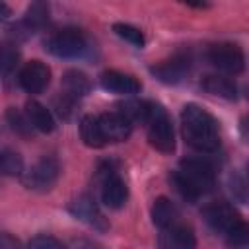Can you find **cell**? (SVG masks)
<instances>
[{"label": "cell", "instance_id": "cell-12", "mask_svg": "<svg viewBox=\"0 0 249 249\" xmlns=\"http://www.w3.org/2000/svg\"><path fill=\"white\" fill-rule=\"evenodd\" d=\"M19 86L27 93H41L51 82V70L41 60H31L19 70Z\"/></svg>", "mask_w": 249, "mask_h": 249}, {"label": "cell", "instance_id": "cell-7", "mask_svg": "<svg viewBox=\"0 0 249 249\" xmlns=\"http://www.w3.org/2000/svg\"><path fill=\"white\" fill-rule=\"evenodd\" d=\"M58 175H60L58 160L53 156H43L23 173V185L33 191H49L56 183Z\"/></svg>", "mask_w": 249, "mask_h": 249}, {"label": "cell", "instance_id": "cell-13", "mask_svg": "<svg viewBox=\"0 0 249 249\" xmlns=\"http://www.w3.org/2000/svg\"><path fill=\"white\" fill-rule=\"evenodd\" d=\"M99 84L103 89L111 91V93H119V95H132L140 91V82L124 72L119 70H107L99 76Z\"/></svg>", "mask_w": 249, "mask_h": 249}, {"label": "cell", "instance_id": "cell-15", "mask_svg": "<svg viewBox=\"0 0 249 249\" xmlns=\"http://www.w3.org/2000/svg\"><path fill=\"white\" fill-rule=\"evenodd\" d=\"M60 86H62V93L66 97H70L72 101H78L80 97L88 95L89 89H91L89 78L84 72H80V70H68V72H64Z\"/></svg>", "mask_w": 249, "mask_h": 249}, {"label": "cell", "instance_id": "cell-26", "mask_svg": "<svg viewBox=\"0 0 249 249\" xmlns=\"http://www.w3.org/2000/svg\"><path fill=\"white\" fill-rule=\"evenodd\" d=\"M230 189H231V195H233V198H237L239 202H245V193H247V189H245V179L241 177V175H237V173H233L231 175V179H230Z\"/></svg>", "mask_w": 249, "mask_h": 249}, {"label": "cell", "instance_id": "cell-8", "mask_svg": "<svg viewBox=\"0 0 249 249\" xmlns=\"http://www.w3.org/2000/svg\"><path fill=\"white\" fill-rule=\"evenodd\" d=\"M101 200L105 206L117 210L123 208L128 198V187L115 169H101Z\"/></svg>", "mask_w": 249, "mask_h": 249}, {"label": "cell", "instance_id": "cell-20", "mask_svg": "<svg viewBox=\"0 0 249 249\" xmlns=\"http://www.w3.org/2000/svg\"><path fill=\"white\" fill-rule=\"evenodd\" d=\"M80 136L84 140L86 146L89 148H101L105 146V138H103V132H101V126H99V121L95 115H86L82 121H80Z\"/></svg>", "mask_w": 249, "mask_h": 249}, {"label": "cell", "instance_id": "cell-11", "mask_svg": "<svg viewBox=\"0 0 249 249\" xmlns=\"http://www.w3.org/2000/svg\"><path fill=\"white\" fill-rule=\"evenodd\" d=\"M97 121H99L105 142H123L132 132V121L123 113H115V111L101 113L97 115Z\"/></svg>", "mask_w": 249, "mask_h": 249}, {"label": "cell", "instance_id": "cell-19", "mask_svg": "<svg viewBox=\"0 0 249 249\" xmlns=\"http://www.w3.org/2000/svg\"><path fill=\"white\" fill-rule=\"evenodd\" d=\"M175 220H177V208H175V204L169 198H165V196L156 198L154 200V206H152V222L160 230H165L171 224H175Z\"/></svg>", "mask_w": 249, "mask_h": 249}, {"label": "cell", "instance_id": "cell-14", "mask_svg": "<svg viewBox=\"0 0 249 249\" xmlns=\"http://www.w3.org/2000/svg\"><path fill=\"white\" fill-rule=\"evenodd\" d=\"M160 245L163 247H177V249H187V247H195L196 239L191 228L183 226V224H171L169 228L161 230V237H160Z\"/></svg>", "mask_w": 249, "mask_h": 249}, {"label": "cell", "instance_id": "cell-5", "mask_svg": "<svg viewBox=\"0 0 249 249\" xmlns=\"http://www.w3.org/2000/svg\"><path fill=\"white\" fill-rule=\"evenodd\" d=\"M202 218L204 222L208 224V228L216 233H222V235H230L241 228H245V222L243 218L233 210V206L226 204V202H214V204H208L204 210H202Z\"/></svg>", "mask_w": 249, "mask_h": 249}, {"label": "cell", "instance_id": "cell-4", "mask_svg": "<svg viewBox=\"0 0 249 249\" xmlns=\"http://www.w3.org/2000/svg\"><path fill=\"white\" fill-rule=\"evenodd\" d=\"M45 49L58 58H78L86 53L88 43H86V35L80 29L68 27L51 35Z\"/></svg>", "mask_w": 249, "mask_h": 249}, {"label": "cell", "instance_id": "cell-24", "mask_svg": "<svg viewBox=\"0 0 249 249\" xmlns=\"http://www.w3.org/2000/svg\"><path fill=\"white\" fill-rule=\"evenodd\" d=\"M6 119H8V123H10V126H12V130L16 132V134H21V136H27L29 132H31V123H29V119L27 117H23L19 111H16L14 107H10L8 109V113H6Z\"/></svg>", "mask_w": 249, "mask_h": 249}, {"label": "cell", "instance_id": "cell-22", "mask_svg": "<svg viewBox=\"0 0 249 249\" xmlns=\"http://www.w3.org/2000/svg\"><path fill=\"white\" fill-rule=\"evenodd\" d=\"M0 173L2 175H21L23 173L21 156L12 150H2L0 152Z\"/></svg>", "mask_w": 249, "mask_h": 249}, {"label": "cell", "instance_id": "cell-25", "mask_svg": "<svg viewBox=\"0 0 249 249\" xmlns=\"http://www.w3.org/2000/svg\"><path fill=\"white\" fill-rule=\"evenodd\" d=\"M29 247H35V249H62L64 243L56 237H51V235H45V233H39L35 235L33 239H29L27 243Z\"/></svg>", "mask_w": 249, "mask_h": 249}, {"label": "cell", "instance_id": "cell-17", "mask_svg": "<svg viewBox=\"0 0 249 249\" xmlns=\"http://www.w3.org/2000/svg\"><path fill=\"white\" fill-rule=\"evenodd\" d=\"M49 21V4L47 0H31L23 19H21V27L27 33H33L37 29H41L45 23Z\"/></svg>", "mask_w": 249, "mask_h": 249}, {"label": "cell", "instance_id": "cell-27", "mask_svg": "<svg viewBox=\"0 0 249 249\" xmlns=\"http://www.w3.org/2000/svg\"><path fill=\"white\" fill-rule=\"evenodd\" d=\"M18 245H19V241L16 237H12L10 233H0V249H4V247H18Z\"/></svg>", "mask_w": 249, "mask_h": 249}, {"label": "cell", "instance_id": "cell-18", "mask_svg": "<svg viewBox=\"0 0 249 249\" xmlns=\"http://www.w3.org/2000/svg\"><path fill=\"white\" fill-rule=\"evenodd\" d=\"M202 89H206L208 93L212 95H218V97H224V99H235L237 97V88L235 84L226 78V76H216V74H210L206 76L202 82H200Z\"/></svg>", "mask_w": 249, "mask_h": 249}, {"label": "cell", "instance_id": "cell-2", "mask_svg": "<svg viewBox=\"0 0 249 249\" xmlns=\"http://www.w3.org/2000/svg\"><path fill=\"white\" fill-rule=\"evenodd\" d=\"M173 183L183 198L196 200L214 189L216 173L208 161L198 158H187V160H181L179 169L173 175Z\"/></svg>", "mask_w": 249, "mask_h": 249}, {"label": "cell", "instance_id": "cell-21", "mask_svg": "<svg viewBox=\"0 0 249 249\" xmlns=\"http://www.w3.org/2000/svg\"><path fill=\"white\" fill-rule=\"evenodd\" d=\"M113 31H115L117 37H121L123 41L130 43V45L136 47V49H142L144 43H146L144 33H142L138 27L130 25V23H115V25H113Z\"/></svg>", "mask_w": 249, "mask_h": 249}, {"label": "cell", "instance_id": "cell-9", "mask_svg": "<svg viewBox=\"0 0 249 249\" xmlns=\"http://www.w3.org/2000/svg\"><path fill=\"white\" fill-rule=\"evenodd\" d=\"M193 68V62L187 54H173L169 60H163L150 68V72L163 84H179L183 82Z\"/></svg>", "mask_w": 249, "mask_h": 249}, {"label": "cell", "instance_id": "cell-3", "mask_svg": "<svg viewBox=\"0 0 249 249\" xmlns=\"http://www.w3.org/2000/svg\"><path fill=\"white\" fill-rule=\"evenodd\" d=\"M140 121L146 124L148 140L158 152L171 154L175 150L173 124H171V119H169L167 111L160 103L144 101V111H142V119Z\"/></svg>", "mask_w": 249, "mask_h": 249}, {"label": "cell", "instance_id": "cell-23", "mask_svg": "<svg viewBox=\"0 0 249 249\" xmlns=\"http://www.w3.org/2000/svg\"><path fill=\"white\" fill-rule=\"evenodd\" d=\"M18 56H19V53L14 45H10V43L2 45L0 47V72L2 74H12L16 64H18Z\"/></svg>", "mask_w": 249, "mask_h": 249}, {"label": "cell", "instance_id": "cell-16", "mask_svg": "<svg viewBox=\"0 0 249 249\" xmlns=\"http://www.w3.org/2000/svg\"><path fill=\"white\" fill-rule=\"evenodd\" d=\"M25 117L29 119L31 126L35 130L45 132V134L47 132H53L54 126H56L53 113L43 103H39V101H27V105H25Z\"/></svg>", "mask_w": 249, "mask_h": 249}, {"label": "cell", "instance_id": "cell-28", "mask_svg": "<svg viewBox=\"0 0 249 249\" xmlns=\"http://www.w3.org/2000/svg\"><path fill=\"white\" fill-rule=\"evenodd\" d=\"M10 18H12V10H10V6H8L4 0H0V23L10 21Z\"/></svg>", "mask_w": 249, "mask_h": 249}, {"label": "cell", "instance_id": "cell-10", "mask_svg": "<svg viewBox=\"0 0 249 249\" xmlns=\"http://www.w3.org/2000/svg\"><path fill=\"white\" fill-rule=\"evenodd\" d=\"M68 210H70V214H72L74 218H78L80 222L91 226L93 230H99V231L107 230V222H105V218H103L99 206L95 204V200H93L89 195H80L78 198H74V200L70 202Z\"/></svg>", "mask_w": 249, "mask_h": 249}, {"label": "cell", "instance_id": "cell-6", "mask_svg": "<svg viewBox=\"0 0 249 249\" xmlns=\"http://www.w3.org/2000/svg\"><path fill=\"white\" fill-rule=\"evenodd\" d=\"M206 58L208 62L226 72V74H241L243 68H245V54L243 51L233 45V43H216V45H210L208 53H206Z\"/></svg>", "mask_w": 249, "mask_h": 249}, {"label": "cell", "instance_id": "cell-29", "mask_svg": "<svg viewBox=\"0 0 249 249\" xmlns=\"http://www.w3.org/2000/svg\"><path fill=\"white\" fill-rule=\"evenodd\" d=\"M179 2L189 4V6H193V8H208V2H206V0H179Z\"/></svg>", "mask_w": 249, "mask_h": 249}, {"label": "cell", "instance_id": "cell-1", "mask_svg": "<svg viewBox=\"0 0 249 249\" xmlns=\"http://www.w3.org/2000/svg\"><path fill=\"white\" fill-rule=\"evenodd\" d=\"M181 132L185 142L196 152H216L220 146V130L216 119L196 103H187L181 111Z\"/></svg>", "mask_w": 249, "mask_h": 249}]
</instances>
